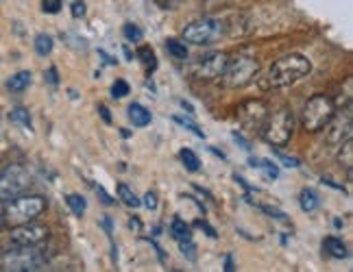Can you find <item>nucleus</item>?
<instances>
[{
  "instance_id": "1",
  "label": "nucleus",
  "mask_w": 353,
  "mask_h": 272,
  "mask_svg": "<svg viewBox=\"0 0 353 272\" xmlns=\"http://www.w3.org/2000/svg\"><path fill=\"white\" fill-rule=\"evenodd\" d=\"M312 72V63L305 54L290 52L279 57L273 65L268 67L266 76H262V90H281L299 83Z\"/></svg>"
},
{
  "instance_id": "2",
  "label": "nucleus",
  "mask_w": 353,
  "mask_h": 272,
  "mask_svg": "<svg viewBox=\"0 0 353 272\" xmlns=\"http://www.w3.org/2000/svg\"><path fill=\"white\" fill-rule=\"evenodd\" d=\"M48 207V200L44 196H16L13 200H7V207L3 213V220L11 227L33 222L42 216Z\"/></svg>"
},
{
  "instance_id": "3",
  "label": "nucleus",
  "mask_w": 353,
  "mask_h": 272,
  "mask_svg": "<svg viewBox=\"0 0 353 272\" xmlns=\"http://www.w3.org/2000/svg\"><path fill=\"white\" fill-rule=\"evenodd\" d=\"M46 262H48V251L42 247V244H35V247H16L13 251L5 253L3 270L31 272V270H39Z\"/></svg>"
},
{
  "instance_id": "4",
  "label": "nucleus",
  "mask_w": 353,
  "mask_h": 272,
  "mask_svg": "<svg viewBox=\"0 0 353 272\" xmlns=\"http://www.w3.org/2000/svg\"><path fill=\"white\" fill-rule=\"evenodd\" d=\"M336 116V107H334V101L330 96H325V94H316V96H312L303 112H301V127L307 131V133H319L323 129H327L330 120Z\"/></svg>"
},
{
  "instance_id": "5",
  "label": "nucleus",
  "mask_w": 353,
  "mask_h": 272,
  "mask_svg": "<svg viewBox=\"0 0 353 272\" xmlns=\"http://www.w3.org/2000/svg\"><path fill=\"white\" fill-rule=\"evenodd\" d=\"M294 133V116L290 109H277L273 116H266L262 135L270 146H286Z\"/></svg>"
},
{
  "instance_id": "6",
  "label": "nucleus",
  "mask_w": 353,
  "mask_h": 272,
  "mask_svg": "<svg viewBox=\"0 0 353 272\" xmlns=\"http://www.w3.org/2000/svg\"><path fill=\"white\" fill-rule=\"evenodd\" d=\"M257 72H260V63H257L255 57H251V54H236L234 59H227L223 81L227 87L240 90L244 85H249L257 76Z\"/></svg>"
},
{
  "instance_id": "7",
  "label": "nucleus",
  "mask_w": 353,
  "mask_h": 272,
  "mask_svg": "<svg viewBox=\"0 0 353 272\" xmlns=\"http://www.w3.org/2000/svg\"><path fill=\"white\" fill-rule=\"evenodd\" d=\"M33 176L29 168H24L22 163H11L3 172H0V202L13 200L16 196L24 194L31 187Z\"/></svg>"
},
{
  "instance_id": "8",
  "label": "nucleus",
  "mask_w": 353,
  "mask_h": 272,
  "mask_svg": "<svg viewBox=\"0 0 353 272\" xmlns=\"http://www.w3.org/2000/svg\"><path fill=\"white\" fill-rule=\"evenodd\" d=\"M225 33V24L221 20L214 18H203V20H194L190 22L183 29V39L194 46H205L212 44L214 39H219Z\"/></svg>"
},
{
  "instance_id": "9",
  "label": "nucleus",
  "mask_w": 353,
  "mask_h": 272,
  "mask_svg": "<svg viewBox=\"0 0 353 272\" xmlns=\"http://www.w3.org/2000/svg\"><path fill=\"white\" fill-rule=\"evenodd\" d=\"M50 236V231L46 224H35L33 222H24V224H16L11 229V244L13 247H35V244H44Z\"/></svg>"
},
{
  "instance_id": "10",
  "label": "nucleus",
  "mask_w": 353,
  "mask_h": 272,
  "mask_svg": "<svg viewBox=\"0 0 353 272\" xmlns=\"http://www.w3.org/2000/svg\"><path fill=\"white\" fill-rule=\"evenodd\" d=\"M227 54L221 52V50H214V52H208L205 57H199V61L194 63L192 67V74L201 81H214L223 76L225 72V65H227Z\"/></svg>"
},
{
  "instance_id": "11",
  "label": "nucleus",
  "mask_w": 353,
  "mask_h": 272,
  "mask_svg": "<svg viewBox=\"0 0 353 272\" xmlns=\"http://www.w3.org/2000/svg\"><path fill=\"white\" fill-rule=\"evenodd\" d=\"M268 116V107L262 101H247L242 103L238 109V120L244 129L255 131V129H262L264 120Z\"/></svg>"
},
{
  "instance_id": "12",
  "label": "nucleus",
  "mask_w": 353,
  "mask_h": 272,
  "mask_svg": "<svg viewBox=\"0 0 353 272\" xmlns=\"http://www.w3.org/2000/svg\"><path fill=\"white\" fill-rule=\"evenodd\" d=\"M330 133H327V140L330 144H336V146H341L345 140L351 138V107H345V116H334L330 120Z\"/></svg>"
},
{
  "instance_id": "13",
  "label": "nucleus",
  "mask_w": 353,
  "mask_h": 272,
  "mask_svg": "<svg viewBox=\"0 0 353 272\" xmlns=\"http://www.w3.org/2000/svg\"><path fill=\"white\" fill-rule=\"evenodd\" d=\"M323 251L327 253L330 257H334V260H347V257H349L347 244L341 238H336V236H327L323 240Z\"/></svg>"
},
{
  "instance_id": "14",
  "label": "nucleus",
  "mask_w": 353,
  "mask_h": 272,
  "mask_svg": "<svg viewBox=\"0 0 353 272\" xmlns=\"http://www.w3.org/2000/svg\"><path fill=\"white\" fill-rule=\"evenodd\" d=\"M129 120L133 122V127H148L151 125V112L144 107V105H140V103H133V105H129Z\"/></svg>"
},
{
  "instance_id": "15",
  "label": "nucleus",
  "mask_w": 353,
  "mask_h": 272,
  "mask_svg": "<svg viewBox=\"0 0 353 272\" xmlns=\"http://www.w3.org/2000/svg\"><path fill=\"white\" fill-rule=\"evenodd\" d=\"M29 85H31V72L29 70L16 72L13 76L7 79V90L11 94H22L24 90H29Z\"/></svg>"
},
{
  "instance_id": "16",
  "label": "nucleus",
  "mask_w": 353,
  "mask_h": 272,
  "mask_svg": "<svg viewBox=\"0 0 353 272\" xmlns=\"http://www.w3.org/2000/svg\"><path fill=\"white\" fill-rule=\"evenodd\" d=\"M299 205H301V209L305 211V213H310V211H314L319 205H321V198H319V194L314 192V189H301V194H299Z\"/></svg>"
},
{
  "instance_id": "17",
  "label": "nucleus",
  "mask_w": 353,
  "mask_h": 272,
  "mask_svg": "<svg viewBox=\"0 0 353 272\" xmlns=\"http://www.w3.org/2000/svg\"><path fill=\"white\" fill-rule=\"evenodd\" d=\"M118 198L125 202L127 207H133V209L142 205V200L138 198V194H135L127 183H118Z\"/></svg>"
},
{
  "instance_id": "18",
  "label": "nucleus",
  "mask_w": 353,
  "mask_h": 272,
  "mask_svg": "<svg viewBox=\"0 0 353 272\" xmlns=\"http://www.w3.org/2000/svg\"><path fill=\"white\" fill-rule=\"evenodd\" d=\"M170 233L176 242H185V240H192V231L190 227L181 220V218H174L172 224H170Z\"/></svg>"
},
{
  "instance_id": "19",
  "label": "nucleus",
  "mask_w": 353,
  "mask_h": 272,
  "mask_svg": "<svg viewBox=\"0 0 353 272\" xmlns=\"http://www.w3.org/2000/svg\"><path fill=\"white\" fill-rule=\"evenodd\" d=\"M33 46H35V52L39 54V57H48V54L52 52V46H55V42H52V37H50V35L39 33V35L35 37Z\"/></svg>"
},
{
  "instance_id": "20",
  "label": "nucleus",
  "mask_w": 353,
  "mask_h": 272,
  "mask_svg": "<svg viewBox=\"0 0 353 272\" xmlns=\"http://www.w3.org/2000/svg\"><path fill=\"white\" fill-rule=\"evenodd\" d=\"M181 157V163H183V168L190 170V172H199L201 170V159L196 157L194 151H190V148H183V151L179 153Z\"/></svg>"
},
{
  "instance_id": "21",
  "label": "nucleus",
  "mask_w": 353,
  "mask_h": 272,
  "mask_svg": "<svg viewBox=\"0 0 353 272\" xmlns=\"http://www.w3.org/2000/svg\"><path fill=\"white\" fill-rule=\"evenodd\" d=\"M65 202H68V207H70V211H72L77 218H81V216L85 213V209H88L85 198H83V196H79V194H68V196H65Z\"/></svg>"
},
{
  "instance_id": "22",
  "label": "nucleus",
  "mask_w": 353,
  "mask_h": 272,
  "mask_svg": "<svg viewBox=\"0 0 353 272\" xmlns=\"http://www.w3.org/2000/svg\"><path fill=\"white\" fill-rule=\"evenodd\" d=\"M338 161H341L347 170L353 168V144H351V138L341 144V151H338Z\"/></svg>"
},
{
  "instance_id": "23",
  "label": "nucleus",
  "mask_w": 353,
  "mask_h": 272,
  "mask_svg": "<svg viewBox=\"0 0 353 272\" xmlns=\"http://www.w3.org/2000/svg\"><path fill=\"white\" fill-rule=\"evenodd\" d=\"M9 118H11L13 125H20V127H24V129H31V116H29V112H26L24 107H16V109H11Z\"/></svg>"
},
{
  "instance_id": "24",
  "label": "nucleus",
  "mask_w": 353,
  "mask_h": 272,
  "mask_svg": "<svg viewBox=\"0 0 353 272\" xmlns=\"http://www.w3.org/2000/svg\"><path fill=\"white\" fill-rule=\"evenodd\" d=\"M251 166L264 170L266 179H270V181H275V179H277V174H279V170H277L275 163H270V161H266V159H251Z\"/></svg>"
},
{
  "instance_id": "25",
  "label": "nucleus",
  "mask_w": 353,
  "mask_h": 272,
  "mask_svg": "<svg viewBox=\"0 0 353 272\" xmlns=\"http://www.w3.org/2000/svg\"><path fill=\"white\" fill-rule=\"evenodd\" d=\"M166 50L172 54L174 59H179V61L188 59V48H185L183 42H179V39H168V42H166Z\"/></svg>"
},
{
  "instance_id": "26",
  "label": "nucleus",
  "mask_w": 353,
  "mask_h": 272,
  "mask_svg": "<svg viewBox=\"0 0 353 272\" xmlns=\"http://www.w3.org/2000/svg\"><path fill=\"white\" fill-rule=\"evenodd\" d=\"M138 57H140V61L144 63L146 70H155V67H157V59H155V52H153L151 46H142V48L138 50Z\"/></svg>"
},
{
  "instance_id": "27",
  "label": "nucleus",
  "mask_w": 353,
  "mask_h": 272,
  "mask_svg": "<svg viewBox=\"0 0 353 272\" xmlns=\"http://www.w3.org/2000/svg\"><path fill=\"white\" fill-rule=\"evenodd\" d=\"M122 33H125V37L129 39V42H140V39H142V29H140V26L131 24V22L122 26Z\"/></svg>"
},
{
  "instance_id": "28",
  "label": "nucleus",
  "mask_w": 353,
  "mask_h": 272,
  "mask_svg": "<svg viewBox=\"0 0 353 272\" xmlns=\"http://www.w3.org/2000/svg\"><path fill=\"white\" fill-rule=\"evenodd\" d=\"M129 94V83L125 79H116V83L112 85V96L114 98H125Z\"/></svg>"
},
{
  "instance_id": "29",
  "label": "nucleus",
  "mask_w": 353,
  "mask_h": 272,
  "mask_svg": "<svg viewBox=\"0 0 353 272\" xmlns=\"http://www.w3.org/2000/svg\"><path fill=\"white\" fill-rule=\"evenodd\" d=\"M174 122H176V125H181V127H185L188 131H192L194 135H196V138H205V133H203L196 125H194V122H190V120H185V118H179V116H174L172 118Z\"/></svg>"
},
{
  "instance_id": "30",
  "label": "nucleus",
  "mask_w": 353,
  "mask_h": 272,
  "mask_svg": "<svg viewBox=\"0 0 353 272\" xmlns=\"http://www.w3.org/2000/svg\"><path fill=\"white\" fill-rule=\"evenodd\" d=\"M61 5H63V0H42V11L55 16V13L61 11Z\"/></svg>"
},
{
  "instance_id": "31",
  "label": "nucleus",
  "mask_w": 353,
  "mask_h": 272,
  "mask_svg": "<svg viewBox=\"0 0 353 272\" xmlns=\"http://www.w3.org/2000/svg\"><path fill=\"white\" fill-rule=\"evenodd\" d=\"M275 157H277L286 168H299V166H301V163H299V159L288 157V155H283V153H275Z\"/></svg>"
},
{
  "instance_id": "32",
  "label": "nucleus",
  "mask_w": 353,
  "mask_h": 272,
  "mask_svg": "<svg viewBox=\"0 0 353 272\" xmlns=\"http://www.w3.org/2000/svg\"><path fill=\"white\" fill-rule=\"evenodd\" d=\"M142 202H144V207H146V209H151V211L157 209V194H155V192H146Z\"/></svg>"
},
{
  "instance_id": "33",
  "label": "nucleus",
  "mask_w": 353,
  "mask_h": 272,
  "mask_svg": "<svg viewBox=\"0 0 353 272\" xmlns=\"http://www.w3.org/2000/svg\"><path fill=\"white\" fill-rule=\"evenodd\" d=\"M179 247L183 251V255H188L190 260H196V255H194V244L192 240H185V242H179Z\"/></svg>"
},
{
  "instance_id": "34",
  "label": "nucleus",
  "mask_w": 353,
  "mask_h": 272,
  "mask_svg": "<svg viewBox=\"0 0 353 272\" xmlns=\"http://www.w3.org/2000/svg\"><path fill=\"white\" fill-rule=\"evenodd\" d=\"M85 16V3L83 0H74L72 3V18H83Z\"/></svg>"
},
{
  "instance_id": "35",
  "label": "nucleus",
  "mask_w": 353,
  "mask_h": 272,
  "mask_svg": "<svg viewBox=\"0 0 353 272\" xmlns=\"http://www.w3.org/2000/svg\"><path fill=\"white\" fill-rule=\"evenodd\" d=\"M155 5L161 9H174L176 5H179V0H155Z\"/></svg>"
},
{
  "instance_id": "36",
  "label": "nucleus",
  "mask_w": 353,
  "mask_h": 272,
  "mask_svg": "<svg viewBox=\"0 0 353 272\" xmlns=\"http://www.w3.org/2000/svg\"><path fill=\"white\" fill-rule=\"evenodd\" d=\"M99 112H101L103 120L107 122V125H110V122H112V116H110V109H107L105 105H101V107H99Z\"/></svg>"
},
{
  "instance_id": "37",
  "label": "nucleus",
  "mask_w": 353,
  "mask_h": 272,
  "mask_svg": "<svg viewBox=\"0 0 353 272\" xmlns=\"http://www.w3.org/2000/svg\"><path fill=\"white\" fill-rule=\"evenodd\" d=\"M48 81L52 85H57V70H55V67H50V70H48Z\"/></svg>"
},
{
  "instance_id": "38",
  "label": "nucleus",
  "mask_w": 353,
  "mask_h": 272,
  "mask_svg": "<svg viewBox=\"0 0 353 272\" xmlns=\"http://www.w3.org/2000/svg\"><path fill=\"white\" fill-rule=\"evenodd\" d=\"M225 270H227V272L236 270V268H234V260H232V255H227V260H225Z\"/></svg>"
},
{
  "instance_id": "39",
  "label": "nucleus",
  "mask_w": 353,
  "mask_h": 272,
  "mask_svg": "<svg viewBox=\"0 0 353 272\" xmlns=\"http://www.w3.org/2000/svg\"><path fill=\"white\" fill-rule=\"evenodd\" d=\"M5 227V220H3V216H0V229H3Z\"/></svg>"
}]
</instances>
